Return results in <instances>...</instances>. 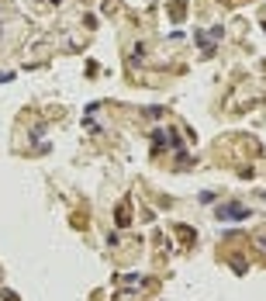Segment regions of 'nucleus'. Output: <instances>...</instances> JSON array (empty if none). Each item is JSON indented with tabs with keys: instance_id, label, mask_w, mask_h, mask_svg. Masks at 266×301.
Listing matches in <instances>:
<instances>
[{
	"instance_id": "f257e3e1",
	"label": "nucleus",
	"mask_w": 266,
	"mask_h": 301,
	"mask_svg": "<svg viewBox=\"0 0 266 301\" xmlns=\"http://www.w3.org/2000/svg\"><path fill=\"white\" fill-rule=\"evenodd\" d=\"M249 211L242 208V204H225V208H218V218L221 222H232V218H246Z\"/></svg>"
},
{
	"instance_id": "f03ea898",
	"label": "nucleus",
	"mask_w": 266,
	"mask_h": 301,
	"mask_svg": "<svg viewBox=\"0 0 266 301\" xmlns=\"http://www.w3.org/2000/svg\"><path fill=\"white\" fill-rule=\"evenodd\" d=\"M256 242H260V246L266 249V232H263V235H256Z\"/></svg>"
}]
</instances>
